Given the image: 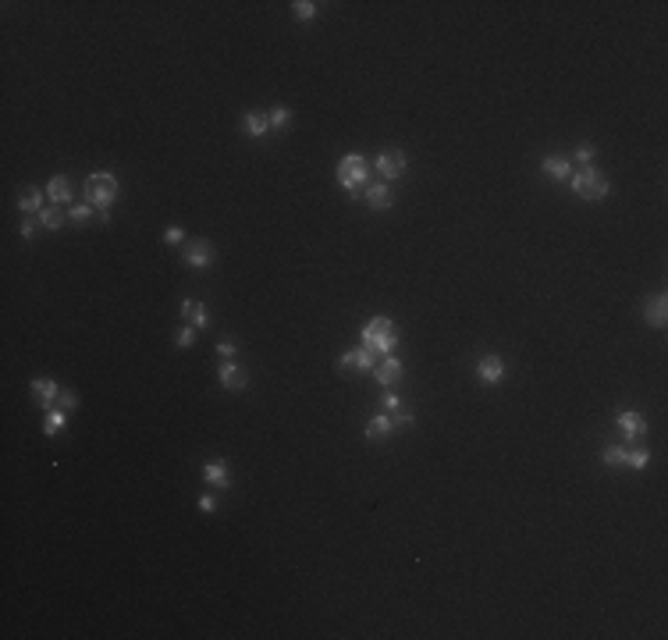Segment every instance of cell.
<instances>
[{
    "instance_id": "6da1fadb",
    "label": "cell",
    "mask_w": 668,
    "mask_h": 640,
    "mask_svg": "<svg viewBox=\"0 0 668 640\" xmlns=\"http://www.w3.org/2000/svg\"><path fill=\"white\" fill-rule=\"evenodd\" d=\"M399 338H402V331H399V324L391 316H374L370 324L363 328V346L377 356H391V349L399 346Z\"/></svg>"
},
{
    "instance_id": "7a4b0ae2",
    "label": "cell",
    "mask_w": 668,
    "mask_h": 640,
    "mask_svg": "<svg viewBox=\"0 0 668 640\" xmlns=\"http://www.w3.org/2000/svg\"><path fill=\"white\" fill-rule=\"evenodd\" d=\"M338 182L349 196H363L370 185V160L363 153H349L338 160Z\"/></svg>"
},
{
    "instance_id": "3957f363",
    "label": "cell",
    "mask_w": 668,
    "mask_h": 640,
    "mask_svg": "<svg viewBox=\"0 0 668 640\" xmlns=\"http://www.w3.org/2000/svg\"><path fill=\"white\" fill-rule=\"evenodd\" d=\"M82 192H86V203H93L96 210H111V203L118 199V178L111 171H93Z\"/></svg>"
},
{
    "instance_id": "277c9868",
    "label": "cell",
    "mask_w": 668,
    "mask_h": 640,
    "mask_svg": "<svg viewBox=\"0 0 668 640\" xmlns=\"http://www.w3.org/2000/svg\"><path fill=\"white\" fill-rule=\"evenodd\" d=\"M569 185H572V192H576L579 199H590V203H597V199L608 196V178H604L597 167H579V171L569 178Z\"/></svg>"
},
{
    "instance_id": "5b68a950",
    "label": "cell",
    "mask_w": 668,
    "mask_h": 640,
    "mask_svg": "<svg viewBox=\"0 0 668 640\" xmlns=\"http://www.w3.org/2000/svg\"><path fill=\"white\" fill-rule=\"evenodd\" d=\"M374 167H377L381 178H388V185H391L395 178L406 175V153H402V150H381L377 160H374Z\"/></svg>"
},
{
    "instance_id": "8992f818",
    "label": "cell",
    "mask_w": 668,
    "mask_h": 640,
    "mask_svg": "<svg viewBox=\"0 0 668 640\" xmlns=\"http://www.w3.org/2000/svg\"><path fill=\"white\" fill-rule=\"evenodd\" d=\"M213 242L210 238H192V242H185V263L192 267V270H206L210 263H213Z\"/></svg>"
},
{
    "instance_id": "52a82bcc",
    "label": "cell",
    "mask_w": 668,
    "mask_h": 640,
    "mask_svg": "<svg viewBox=\"0 0 668 640\" xmlns=\"http://www.w3.org/2000/svg\"><path fill=\"white\" fill-rule=\"evenodd\" d=\"M29 392H33V399H36L40 409H54V406H57V395H61V385H57L54 377H33Z\"/></svg>"
},
{
    "instance_id": "ba28073f",
    "label": "cell",
    "mask_w": 668,
    "mask_h": 640,
    "mask_svg": "<svg viewBox=\"0 0 668 640\" xmlns=\"http://www.w3.org/2000/svg\"><path fill=\"white\" fill-rule=\"evenodd\" d=\"M402 370H406V367H402V360L391 353V356H384V360L374 367V381H377L381 388H395V385L402 381Z\"/></svg>"
},
{
    "instance_id": "9c48e42d",
    "label": "cell",
    "mask_w": 668,
    "mask_h": 640,
    "mask_svg": "<svg viewBox=\"0 0 668 640\" xmlns=\"http://www.w3.org/2000/svg\"><path fill=\"white\" fill-rule=\"evenodd\" d=\"M477 377H480V385H501L505 381V360L494 356V353H487L477 363Z\"/></svg>"
},
{
    "instance_id": "30bf717a",
    "label": "cell",
    "mask_w": 668,
    "mask_h": 640,
    "mask_svg": "<svg viewBox=\"0 0 668 640\" xmlns=\"http://www.w3.org/2000/svg\"><path fill=\"white\" fill-rule=\"evenodd\" d=\"M217 381H221V388H228V392H245L249 388V377H245V370L238 367V363H221V370H217Z\"/></svg>"
},
{
    "instance_id": "8fae6325",
    "label": "cell",
    "mask_w": 668,
    "mask_h": 640,
    "mask_svg": "<svg viewBox=\"0 0 668 640\" xmlns=\"http://www.w3.org/2000/svg\"><path fill=\"white\" fill-rule=\"evenodd\" d=\"M47 199H50L54 206H72V199H75L72 182H68L65 175H54V178L47 182Z\"/></svg>"
},
{
    "instance_id": "7c38bea8",
    "label": "cell",
    "mask_w": 668,
    "mask_h": 640,
    "mask_svg": "<svg viewBox=\"0 0 668 640\" xmlns=\"http://www.w3.org/2000/svg\"><path fill=\"white\" fill-rule=\"evenodd\" d=\"M338 367H342V370H374L377 360H374V353L363 346V349H345L342 360H338Z\"/></svg>"
},
{
    "instance_id": "4fadbf2b",
    "label": "cell",
    "mask_w": 668,
    "mask_h": 640,
    "mask_svg": "<svg viewBox=\"0 0 668 640\" xmlns=\"http://www.w3.org/2000/svg\"><path fill=\"white\" fill-rule=\"evenodd\" d=\"M643 316H647L650 328H664V324H668V299H664L661 292H657L654 299H647V302H643Z\"/></svg>"
},
{
    "instance_id": "5bb4252c",
    "label": "cell",
    "mask_w": 668,
    "mask_h": 640,
    "mask_svg": "<svg viewBox=\"0 0 668 640\" xmlns=\"http://www.w3.org/2000/svg\"><path fill=\"white\" fill-rule=\"evenodd\" d=\"M363 196H367V206H370V210H388V206L395 203V196H391V185H388V182H370Z\"/></svg>"
},
{
    "instance_id": "9a60e30c",
    "label": "cell",
    "mask_w": 668,
    "mask_h": 640,
    "mask_svg": "<svg viewBox=\"0 0 668 640\" xmlns=\"http://www.w3.org/2000/svg\"><path fill=\"white\" fill-rule=\"evenodd\" d=\"M203 480L213 487V491H224L228 484H231V473H228V463H221V459H210L206 466H203Z\"/></svg>"
},
{
    "instance_id": "2e32d148",
    "label": "cell",
    "mask_w": 668,
    "mask_h": 640,
    "mask_svg": "<svg viewBox=\"0 0 668 640\" xmlns=\"http://www.w3.org/2000/svg\"><path fill=\"white\" fill-rule=\"evenodd\" d=\"M182 316H185V324H192L196 331H203V328L210 324V313H206V306H203V302H196V299H185V302H182Z\"/></svg>"
},
{
    "instance_id": "e0dca14e",
    "label": "cell",
    "mask_w": 668,
    "mask_h": 640,
    "mask_svg": "<svg viewBox=\"0 0 668 640\" xmlns=\"http://www.w3.org/2000/svg\"><path fill=\"white\" fill-rule=\"evenodd\" d=\"M242 132H245V136H252V139L267 136V132H270L267 114H260V111H245V114H242Z\"/></svg>"
},
{
    "instance_id": "ac0fdd59",
    "label": "cell",
    "mask_w": 668,
    "mask_h": 640,
    "mask_svg": "<svg viewBox=\"0 0 668 640\" xmlns=\"http://www.w3.org/2000/svg\"><path fill=\"white\" fill-rule=\"evenodd\" d=\"M544 175L547 178H555V182H569L572 178V160H565V157H544Z\"/></svg>"
},
{
    "instance_id": "d6986e66",
    "label": "cell",
    "mask_w": 668,
    "mask_h": 640,
    "mask_svg": "<svg viewBox=\"0 0 668 640\" xmlns=\"http://www.w3.org/2000/svg\"><path fill=\"white\" fill-rule=\"evenodd\" d=\"M618 431H622L625 438H640V434L647 431V420H643L636 409H625V413H618Z\"/></svg>"
},
{
    "instance_id": "ffe728a7",
    "label": "cell",
    "mask_w": 668,
    "mask_h": 640,
    "mask_svg": "<svg viewBox=\"0 0 668 640\" xmlns=\"http://www.w3.org/2000/svg\"><path fill=\"white\" fill-rule=\"evenodd\" d=\"M395 434V420L388 416V413H381V416H374L370 424H367V441H384V438H391Z\"/></svg>"
},
{
    "instance_id": "44dd1931",
    "label": "cell",
    "mask_w": 668,
    "mask_h": 640,
    "mask_svg": "<svg viewBox=\"0 0 668 640\" xmlns=\"http://www.w3.org/2000/svg\"><path fill=\"white\" fill-rule=\"evenodd\" d=\"M43 199H47V189H26V192L18 196V210H22V214H40V210L47 206Z\"/></svg>"
},
{
    "instance_id": "7402d4cb",
    "label": "cell",
    "mask_w": 668,
    "mask_h": 640,
    "mask_svg": "<svg viewBox=\"0 0 668 640\" xmlns=\"http://www.w3.org/2000/svg\"><path fill=\"white\" fill-rule=\"evenodd\" d=\"M36 221H40V228H47V231H61V224L68 221V214L50 203V206H43V210L36 214Z\"/></svg>"
},
{
    "instance_id": "603a6c76",
    "label": "cell",
    "mask_w": 668,
    "mask_h": 640,
    "mask_svg": "<svg viewBox=\"0 0 668 640\" xmlns=\"http://www.w3.org/2000/svg\"><path fill=\"white\" fill-rule=\"evenodd\" d=\"M93 214H96V206H93V203H86V199L68 206V221H72V224H89V221H93Z\"/></svg>"
},
{
    "instance_id": "cb8c5ba5",
    "label": "cell",
    "mask_w": 668,
    "mask_h": 640,
    "mask_svg": "<svg viewBox=\"0 0 668 640\" xmlns=\"http://www.w3.org/2000/svg\"><path fill=\"white\" fill-rule=\"evenodd\" d=\"M65 424H68V413L54 406V409H47V420H43V434H57V431H61Z\"/></svg>"
},
{
    "instance_id": "d4e9b609",
    "label": "cell",
    "mask_w": 668,
    "mask_h": 640,
    "mask_svg": "<svg viewBox=\"0 0 668 640\" xmlns=\"http://www.w3.org/2000/svg\"><path fill=\"white\" fill-rule=\"evenodd\" d=\"M267 121H270V128L284 132V128L291 125V107H274V111H267Z\"/></svg>"
},
{
    "instance_id": "484cf974",
    "label": "cell",
    "mask_w": 668,
    "mask_h": 640,
    "mask_svg": "<svg viewBox=\"0 0 668 640\" xmlns=\"http://www.w3.org/2000/svg\"><path fill=\"white\" fill-rule=\"evenodd\" d=\"M594 157H597V146H594V143H579V146H576V153H572V160H576L579 167H590V164H594Z\"/></svg>"
},
{
    "instance_id": "4316f807",
    "label": "cell",
    "mask_w": 668,
    "mask_h": 640,
    "mask_svg": "<svg viewBox=\"0 0 668 640\" xmlns=\"http://www.w3.org/2000/svg\"><path fill=\"white\" fill-rule=\"evenodd\" d=\"M601 463H604V466H611V470H615V466H625V448L608 445V448L601 452Z\"/></svg>"
},
{
    "instance_id": "83f0119b",
    "label": "cell",
    "mask_w": 668,
    "mask_h": 640,
    "mask_svg": "<svg viewBox=\"0 0 668 640\" xmlns=\"http://www.w3.org/2000/svg\"><path fill=\"white\" fill-rule=\"evenodd\" d=\"M625 466H633V470H647V466H650V452H647V448H633V452H625Z\"/></svg>"
},
{
    "instance_id": "f1b7e54d",
    "label": "cell",
    "mask_w": 668,
    "mask_h": 640,
    "mask_svg": "<svg viewBox=\"0 0 668 640\" xmlns=\"http://www.w3.org/2000/svg\"><path fill=\"white\" fill-rule=\"evenodd\" d=\"M295 18H302V22H309V18H316V8L320 4H313V0H295Z\"/></svg>"
},
{
    "instance_id": "f546056e",
    "label": "cell",
    "mask_w": 668,
    "mask_h": 640,
    "mask_svg": "<svg viewBox=\"0 0 668 640\" xmlns=\"http://www.w3.org/2000/svg\"><path fill=\"white\" fill-rule=\"evenodd\" d=\"M57 409H65V413L79 409V392H72V388H61V395H57Z\"/></svg>"
},
{
    "instance_id": "4dcf8cb0",
    "label": "cell",
    "mask_w": 668,
    "mask_h": 640,
    "mask_svg": "<svg viewBox=\"0 0 668 640\" xmlns=\"http://www.w3.org/2000/svg\"><path fill=\"white\" fill-rule=\"evenodd\" d=\"M164 242L167 245H185V228H178V224L164 228Z\"/></svg>"
},
{
    "instance_id": "1f68e13d",
    "label": "cell",
    "mask_w": 668,
    "mask_h": 640,
    "mask_svg": "<svg viewBox=\"0 0 668 640\" xmlns=\"http://www.w3.org/2000/svg\"><path fill=\"white\" fill-rule=\"evenodd\" d=\"M381 409H384L388 416H395V413L402 409V399H399L395 392H384V399H381Z\"/></svg>"
},
{
    "instance_id": "d6a6232c",
    "label": "cell",
    "mask_w": 668,
    "mask_h": 640,
    "mask_svg": "<svg viewBox=\"0 0 668 640\" xmlns=\"http://www.w3.org/2000/svg\"><path fill=\"white\" fill-rule=\"evenodd\" d=\"M192 342H196V328H192V324H185V328L178 331V338H174V346H178V349H189Z\"/></svg>"
},
{
    "instance_id": "836d02e7",
    "label": "cell",
    "mask_w": 668,
    "mask_h": 640,
    "mask_svg": "<svg viewBox=\"0 0 668 640\" xmlns=\"http://www.w3.org/2000/svg\"><path fill=\"white\" fill-rule=\"evenodd\" d=\"M238 353V346L231 342V338H224V342H217V356H224V360H231Z\"/></svg>"
},
{
    "instance_id": "e575fe53",
    "label": "cell",
    "mask_w": 668,
    "mask_h": 640,
    "mask_svg": "<svg viewBox=\"0 0 668 640\" xmlns=\"http://www.w3.org/2000/svg\"><path fill=\"white\" fill-rule=\"evenodd\" d=\"M199 509H203V512H213V509H217V495H213V491L199 495Z\"/></svg>"
},
{
    "instance_id": "d590c367",
    "label": "cell",
    "mask_w": 668,
    "mask_h": 640,
    "mask_svg": "<svg viewBox=\"0 0 668 640\" xmlns=\"http://www.w3.org/2000/svg\"><path fill=\"white\" fill-rule=\"evenodd\" d=\"M36 228H40V221H22L18 235H22V238H36Z\"/></svg>"
},
{
    "instance_id": "8d00e7d4",
    "label": "cell",
    "mask_w": 668,
    "mask_h": 640,
    "mask_svg": "<svg viewBox=\"0 0 668 640\" xmlns=\"http://www.w3.org/2000/svg\"><path fill=\"white\" fill-rule=\"evenodd\" d=\"M409 424H413V416L399 409V413H395V427H409Z\"/></svg>"
}]
</instances>
